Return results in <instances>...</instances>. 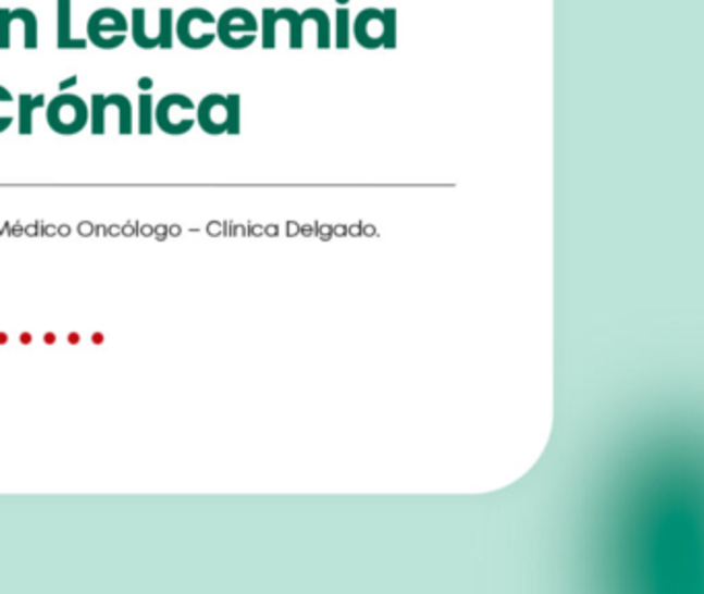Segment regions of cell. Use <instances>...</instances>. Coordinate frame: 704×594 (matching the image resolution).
I'll list each match as a JSON object with an SVG mask.
<instances>
[{"label":"cell","instance_id":"44dd1931","mask_svg":"<svg viewBox=\"0 0 704 594\" xmlns=\"http://www.w3.org/2000/svg\"><path fill=\"white\" fill-rule=\"evenodd\" d=\"M11 103H13V94L4 85H0V133L11 128V124L15 120L9 112H2V106H11Z\"/></svg>","mask_w":704,"mask_h":594},{"label":"cell","instance_id":"3957f363","mask_svg":"<svg viewBox=\"0 0 704 594\" xmlns=\"http://www.w3.org/2000/svg\"><path fill=\"white\" fill-rule=\"evenodd\" d=\"M131 21L114 7H103L87 20V41L98 50H116L128 38Z\"/></svg>","mask_w":704,"mask_h":594},{"label":"cell","instance_id":"2e32d148","mask_svg":"<svg viewBox=\"0 0 704 594\" xmlns=\"http://www.w3.org/2000/svg\"><path fill=\"white\" fill-rule=\"evenodd\" d=\"M333 36H335V46L339 50L349 48V44H351V13H349L347 7H339L337 13H335Z\"/></svg>","mask_w":704,"mask_h":594},{"label":"cell","instance_id":"4fadbf2b","mask_svg":"<svg viewBox=\"0 0 704 594\" xmlns=\"http://www.w3.org/2000/svg\"><path fill=\"white\" fill-rule=\"evenodd\" d=\"M48 99L44 94L40 96H29L21 94L20 96V135H32L34 133V112L38 108H46Z\"/></svg>","mask_w":704,"mask_h":594},{"label":"cell","instance_id":"ffe728a7","mask_svg":"<svg viewBox=\"0 0 704 594\" xmlns=\"http://www.w3.org/2000/svg\"><path fill=\"white\" fill-rule=\"evenodd\" d=\"M227 98V133L238 135L240 133V96L230 94Z\"/></svg>","mask_w":704,"mask_h":594},{"label":"cell","instance_id":"6da1fadb","mask_svg":"<svg viewBox=\"0 0 704 594\" xmlns=\"http://www.w3.org/2000/svg\"><path fill=\"white\" fill-rule=\"evenodd\" d=\"M218 40L222 41L227 50H248L255 41L259 40L261 23L255 17L252 11L234 7L223 11L218 17Z\"/></svg>","mask_w":704,"mask_h":594},{"label":"cell","instance_id":"9c48e42d","mask_svg":"<svg viewBox=\"0 0 704 594\" xmlns=\"http://www.w3.org/2000/svg\"><path fill=\"white\" fill-rule=\"evenodd\" d=\"M197 122L207 135L227 133V98L222 94H209L197 106Z\"/></svg>","mask_w":704,"mask_h":594},{"label":"cell","instance_id":"277c9868","mask_svg":"<svg viewBox=\"0 0 704 594\" xmlns=\"http://www.w3.org/2000/svg\"><path fill=\"white\" fill-rule=\"evenodd\" d=\"M215 23L218 17L202 7L186 9L182 11L181 17L174 21V38H178L182 46L188 50H207L218 40V34L207 29L215 27Z\"/></svg>","mask_w":704,"mask_h":594},{"label":"cell","instance_id":"ac0fdd59","mask_svg":"<svg viewBox=\"0 0 704 594\" xmlns=\"http://www.w3.org/2000/svg\"><path fill=\"white\" fill-rule=\"evenodd\" d=\"M160 50L174 48V11L170 7L160 9Z\"/></svg>","mask_w":704,"mask_h":594},{"label":"cell","instance_id":"8fae6325","mask_svg":"<svg viewBox=\"0 0 704 594\" xmlns=\"http://www.w3.org/2000/svg\"><path fill=\"white\" fill-rule=\"evenodd\" d=\"M131 36H133L135 46L141 50H158L160 48V27H158V34L147 32V11L143 7L133 9Z\"/></svg>","mask_w":704,"mask_h":594},{"label":"cell","instance_id":"5b68a950","mask_svg":"<svg viewBox=\"0 0 704 594\" xmlns=\"http://www.w3.org/2000/svg\"><path fill=\"white\" fill-rule=\"evenodd\" d=\"M195 110H197V106L188 96L168 94L156 103L153 119H156V124H158L161 133L178 137V135L190 133L193 126L197 124V120L188 116Z\"/></svg>","mask_w":704,"mask_h":594},{"label":"cell","instance_id":"30bf717a","mask_svg":"<svg viewBox=\"0 0 704 594\" xmlns=\"http://www.w3.org/2000/svg\"><path fill=\"white\" fill-rule=\"evenodd\" d=\"M87 38L73 36V0H57V48L87 50Z\"/></svg>","mask_w":704,"mask_h":594},{"label":"cell","instance_id":"7c38bea8","mask_svg":"<svg viewBox=\"0 0 704 594\" xmlns=\"http://www.w3.org/2000/svg\"><path fill=\"white\" fill-rule=\"evenodd\" d=\"M302 20L308 23L312 21L317 25V48L319 50H329L333 46V23L322 9H306L302 11Z\"/></svg>","mask_w":704,"mask_h":594},{"label":"cell","instance_id":"ba28073f","mask_svg":"<svg viewBox=\"0 0 704 594\" xmlns=\"http://www.w3.org/2000/svg\"><path fill=\"white\" fill-rule=\"evenodd\" d=\"M351 36L366 50L383 48L384 40V13L383 9L366 7L358 17L351 21Z\"/></svg>","mask_w":704,"mask_h":594},{"label":"cell","instance_id":"7a4b0ae2","mask_svg":"<svg viewBox=\"0 0 704 594\" xmlns=\"http://www.w3.org/2000/svg\"><path fill=\"white\" fill-rule=\"evenodd\" d=\"M46 120L57 135L71 137L89 124V106L75 94H59L46 103Z\"/></svg>","mask_w":704,"mask_h":594},{"label":"cell","instance_id":"e0dca14e","mask_svg":"<svg viewBox=\"0 0 704 594\" xmlns=\"http://www.w3.org/2000/svg\"><path fill=\"white\" fill-rule=\"evenodd\" d=\"M153 110H156V103H153L151 94H141L139 96V122H137V128H139V135H143V137L153 133V124H156Z\"/></svg>","mask_w":704,"mask_h":594},{"label":"cell","instance_id":"9a60e30c","mask_svg":"<svg viewBox=\"0 0 704 594\" xmlns=\"http://www.w3.org/2000/svg\"><path fill=\"white\" fill-rule=\"evenodd\" d=\"M277 9H262L261 44L264 50H275L277 46Z\"/></svg>","mask_w":704,"mask_h":594},{"label":"cell","instance_id":"5bb4252c","mask_svg":"<svg viewBox=\"0 0 704 594\" xmlns=\"http://www.w3.org/2000/svg\"><path fill=\"white\" fill-rule=\"evenodd\" d=\"M277 20L280 23L285 21L289 25V48L292 50H302L304 48V23L302 13L289 7L277 9Z\"/></svg>","mask_w":704,"mask_h":594},{"label":"cell","instance_id":"603a6c76","mask_svg":"<svg viewBox=\"0 0 704 594\" xmlns=\"http://www.w3.org/2000/svg\"><path fill=\"white\" fill-rule=\"evenodd\" d=\"M139 89H141L143 94H151V89H153V79H151V77H141V79H139Z\"/></svg>","mask_w":704,"mask_h":594},{"label":"cell","instance_id":"8992f818","mask_svg":"<svg viewBox=\"0 0 704 594\" xmlns=\"http://www.w3.org/2000/svg\"><path fill=\"white\" fill-rule=\"evenodd\" d=\"M114 108L119 112V131L121 135H133L135 131V116H133V101L126 98L124 94H112L110 99L108 96L101 94H94L91 96V106H89V126H91V135L100 137L106 133V119L103 114Z\"/></svg>","mask_w":704,"mask_h":594},{"label":"cell","instance_id":"cb8c5ba5","mask_svg":"<svg viewBox=\"0 0 704 594\" xmlns=\"http://www.w3.org/2000/svg\"><path fill=\"white\" fill-rule=\"evenodd\" d=\"M337 2H339V7H342V4H343V7H345V4H347V2H349V0H337Z\"/></svg>","mask_w":704,"mask_h":594},{"label":"cell","instance_id":"7402d4cb","mask_svg":"<svg viewBox=\"0 0 704 594\" xmlns=\"http://www.w3.org/2000/svg\"><path fill=\"white\" fill-rule=\"evenodd\" d=\"M77 81H79V75H73V77H69V79L61 81V94H66L71 87H75V85H77Z\"/></svg>","mask_w":704,"mask_h":594},{"label":"cell","instance_id":"52a82bcc","mask_svg":"<svg viewBox=\"0 0 704 594\" xmlns=\"http://www.w3.org/2000/svg\"><path fill=\"white\" fill-rule=\"evenodd\" d=\"M15 21H20L21 25L25 27V34H23L25 50H38V46H40L38 15L25 7H20V9H2L0 7V50L11 48V27Z\"/></svg>","mask_w":704,"mask_h":594},{"label":"cell","instance_id":"d6986e66","mask_svg":"<svg viewBox=\"0 0 704 594\" xmlns=\"http://www.w3.org/2000/svg\"><path fill=\"white\" fill-rule=\"evenodd\" d=\"M384 13V50H395L397 48V29H399V21H397V9L388 7L383 9Z\"/></svg>","mask_w":704,"mask_h":594}]
</instances>
